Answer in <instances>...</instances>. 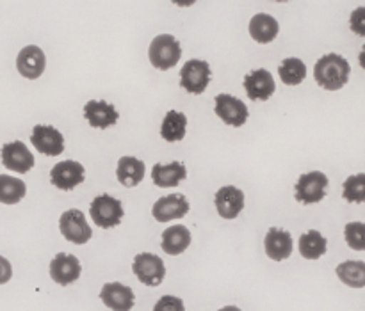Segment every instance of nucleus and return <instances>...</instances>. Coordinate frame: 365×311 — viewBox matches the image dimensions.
Listing matches in <instances>:
<instances>
[{
    "instance_id": "13",
    "label": "nucleus",
    "mask_w": 365,
    "mask_h": 311,
    "mask_svg": "<svg viewBox=\"0 0 365 311\" xmlns=\"http://www.w3.org/2000/svg\"><path fill=\"white\" fill-rule=\"evenodd\" d=\"M189 212V201L185 199L184 194H171L163 196L155 201L152 209L153 219L159 223H170V221L182 219L187 216Z\"/></svg>"
},
{
    "instance_id": "20",
    "label": "nucleus",
    "mask_w": 365,
    "mask_h": 311,
    "mask_svg": "<svg viewBox=\"0 0 365 311\" xmlns=\"http://www.w3.org/2000/svg\"><path fill=\"white\" fill-rule=\"evenodd\" d=\"M187 176V169L182 162H171V164H155L152 169V180L157 187L168 189L177 187L184 178Z\"/></svg>"
},
{
    "instance_id": "18",
    "label": "nucleus",
    "mask_w": 365,
    "mask_h": 311,
    "mask_svg": "<svg viewBox=\"0 0 365 311\" xmlns=\"http://www.w3.org/2000/svg\"><path fill=\"white\" fill-rule=\"evenodd\" d=\"M84 117L93 128H109L116 123L120 114L106 100H89L84 105Z\"/></svg>"
},
{
    "instance_id": "12",
    "label": "nucleus",
    "mask_w": 365,
    "mask_h": 311,
    "mask_svg": "<svg viewBox=\"0 0 365 311\" xmlns=\"http://www.w3.org/2000/svg\"><path fill=\"white\" fill-rule=\"evenodd\" d=\"M82 267L77 256L68 255V253H59L56 258L50 262V278L61 287L75 283L81 278Z\"/></svg>"
},
{
    "instance_id": "11",
    "label": "nucleus",
    "mask_w": 365,
    "mask_h": 311,
    "mask_svg": "<svg viewBox=\"0 0 365 311\" xmlns=\"http://www.w3.org/2000/svg\"><path fill=\"white\" fill-rule=\"evenodd\" d=\"M31 142L39 153L46 157H57L64 152L63 134L50 125H36L32 128Z\"/></svg>"
},
{
    "instance_id": "21",
    "label": "nucleus",
    "mask_w": 365,
    "mask_h": 311,
    "mask_svg": "<svg viewBox=\"0 0 365 311\" xmlns=\"http://www.w3.org/2000/svg\"><path fill=\"white\" fill-rule=\"evenodd\" d=\"M278 32H280V25L271 14L259 13L250 21V36L260 45H267V43L274 41Z\"/></svg>"
},
{
    "instance_id": "30",
    "label": "nucleus",
    "mask_w": 365,
    "mask_h": 311,
    "mask_svg": "<svg viewBox=\"0 0 365 311\" xmlns=\"http://www.w3.org/2000/svg\"><path fill=\"white\" fill-rule=\"evenodd\" d=\"M344 238L348 246L355 251L365 249V226L364 223H349L344 228Z\"/></svg>"
},
{
    "instance_id": "32",
    "label": "nucleus",
    "mask_w": 365,
    "mask_h": 311,
    "mask_svg": "<svg viewBox=\"0 0 365 311\" xmlns=\"http://www.w3.org/2000/svg\"><path fill=\"white\" fill-rule=\"evenodd\" d=\"M351 28L353 32H356L359 36H365V13L364 7L353 11L351 14Z\"/></svg>"
},
{
    "instance_id": "31",
    "label": "nucleus",
    "mask_w": 365,
    "mask_h": 311,
    "mask_svg": "<svg viewBox=\"0 0 365 311\" xmlns=\"http://www.w3.org/2000/svg\"><path fill=\"white\" fill-rule=\"evenodd\" d=\"M153 311H185L184 301L175 295H163L153 306Z\"/></svg>"
},
{
    "instance_id": "25",
    "label": "nucleus",
    "mask_w": 365,
    "mask_h": 311,
    "mask_svg": "<svg viewBox=\"0 0 365 311\" xmlns=\"http://www.w3.org/2000/svg\"><path fill=\"white\" fill-rule=\"evenodd\" d=\"M328 242L317 230H310L299 237V255L305 260H319L327 253Z\"/></svg>"
},
{
    "instance_id": "24",
    "label": "nucleus",
    "mask_w": 365,
    "mask_h": 311,
    "mask_svg": "<svg viewBox=\"0 0 365 311\" xmlns=\"http://www.w3.org/2000/svg\"><path fill=\"white\" fill-rule=\"evenodd\" d=\"M187 130V117L178 110H170L164 116L163 125H160V137L168 142H178L185 137Z\"/></svg>"
},
{
    "instance_id": "34",
    "label": "nucleus",
    "mask_w": 365,
    "mask_h": 311,
    "mask_svg": "<svg viewBox=\"0 0 365 311\" xmlns=\"http://www.w3.org/2000/svg\"><path fill=\"white\" fill-rule=\"evenodd\" d=\"M220 311H241L237 308V306H225V308H221Z\"/></svg>"
},
{
    "instance_id": "19",
    "label": "nucleus",
    "mask_w": 365,
    "mask_h": 311,
    "mask_svg": "<svg viewBox=\"0 0 365 311\" xmlns=\"http://www.w3.org/2000/svg\"><path fill=\"white\" fill-rule=\"evenodd\" d=\"M266 255L274 262H284L292 255V237L287 230L282 228H269L264 238Z\"/></svg>"
},
{
    "instance_id": "9",
    "label": "nucleus",
    "mask_w": 365,
    "mask_h": 311,
    "mask_svg": "<svg viewBox=\"0 0 365 311\" xmlns=\"http://www.w3.org/2000/svg\"><path fill=\"white\" fill-rule=\"evenodd\" d=\"M84 166L81 162H75V160H63V162L56 164L50 171V181L59 191H73L77 185L84 181Z\"/></svg>"
},
{
    "instance_id": "26",
    "label": "nucleus",
    "mask_w": 365,
    "mask_h": 311,
    "mask_svg": "<svg viewBox=\"0 0 365 311\" xmlns=\"http://www.w3.org/2000/svg\"><path fill=\"white\" fill-rule=\"evenodd\" d=\"M27 194V187L18 178L9 174H0V203L4 205H16Z\"/></svg>"
},
{
    "instance_id": "29",
    "label": "nucleus",
    "mask_w": 365,
    "mask_h": 311,
    "mask_svg": "<svg viewBox=\"0 0 365 311\" xmlns=\"http://www.w3.org/2000/svg\"><path fill=\"white\" fill-rule=\"evenodd\" d=\"M342 198L348 203H364L365 201V174L359 173L349 176L344 181Z\"/></svg>"
},
{
    "instance_id": "6",
    "label": "nucleus",
    "mask_w": 365,
    "mask_h": 311,
    "mask_svg": "<svg viewBox=\"0 0 365 311\" xmlns=\"http://www.w3.org/2000/svg\"><path fill=\"white\" fill-rule=\"evenodd\" d=\"M132 270H134L135 278L146 287H159L166 276V265H164L163 258L152 255V253L135 255Z\"/></svg>"
},
{
    "instance_id": "27",
    "label": "nucleus",
    "mask_w": 365,
    "mask_h": 311,
    "mask_svg": "<svg viewBox=\"0 0 365 311\" xmlns=\"http://www.w3.org/2000/svg\"><path fill=\"white\" fill-rule=\"evenodd\" d=\"M337 276L341 278L342 283H346L351 288H364L365 287V263L348 260L342 262L337 267Z\"/></svg>"
},
{
    "instance_id": "16",
    "label": "nucleus",
    "mask_w": 365,
    "mask_h": 311,
    "mask_svg": "<svg viewBox=\"0 0 365 311\" xmlns=\"http://www.w3.org/2000/svg\"><path fill=\"white\" fill-rule=\"evenodd\" d=\"M216 210L223 219H235L245 209V194L234 185H225L216 192Z\"/></svg>"
},
{
    "instance_id": "5",
    "label": "nucleus",
    "mask_w": 365,
    "mask_h": 311,
    "mask_svg": "<svg viewBox=\"0 0 365 311\" xmlns=\"http://www.w3.org/2000/svg\"><path fill=\"white\" fill-rule=\"evenodd\" d=\"M61 235L71 244H88L93 237L91 226L86 221V216L77 209L66 210L59 219Z\"/></svg>"
},
{
    "instance_id": "3",
    "label": "nucleus",
    "mask_w": 365,
    "mask_h": 311,
    "mask_svg": "<svg viewBox=\"0 0 365 311\" xmlns=\"http://www.w3.org/2000/svg\"><path fill=\"white\" fill-rule=\"evenodd\" d=\"M89 214H91L93 223L96 226L103 228V230L120 226L121 219L125 216L123 205H121L120 199L113 198L109 194L96 196L91 201V206H89Z\"/></svg>"
},
{
    "instance_id": "15",
    "label": "nucleus",
    "mask_w": 365,
    "mask_h": 311,
    "mask_svg": "<svg viewBox=\"0 0 365 311\" xmlns=\"http://www.w3.org/2000/svg\"><path fill=\"white\" fill-rule=\"evenodd\" d=\"M46 66V57L43 50L36 45H29L20 50L16 57V68L21 77L29 80H36L43 75Z\"/></svg>"
},
{
    "instance_id": "4",
    "label": "nucleus",
    "mask_w": 365,
    "mask_h": 311,
    "mask_svg": "<svg viewBox=\"0 0 365 311\" xmlns=\"http://www.w3.org/2000/svg\"><path fill=\"white\" fill-rule=\"evenodd\" d=\"M328 176L321 171H310L299 176L296 184V199L303 205H314L321 203L327 198L328 191Z\"/></svg>"
},
{
    "instance_id": "23",
    "label": "nucleus",
    "mask_w": 365,
    "mask_h": 311,
    "mask_svg": "<svg viewBox=\"0 0 365 311\" xmlns=\"http://www.w3.org/2000/svg\"><path fill=\"white\" fill-rule=\"evenodd\" d=\"M116 178L125 187H135L145 178V162L135 157H121L118 160Z\"/></svg>"
},
{
    "instance_id": "8",
    "label": "nucleus",
    "mask_w": 365,
    "mask_h": 311,
    "mask_svg": "<svg viewBox=\"0 0 365 311\" xmlns=\"http://www.w3.org/2000/svg\"><path fill=\"white\" fill-rule=\"evenodd\" d=\"M214 112L228 127H242L250 116L246 103L232 95H217Z\"/></svg>"
},
{
    "instance_id": "28",
    "label": "nucleus",
    "mask_w": 365,
    "mask_h": 311,
    "mask_svg": "<svg viewBox=\"0 0 365 311\" xmlns=\"http://www.w3.org/2000/svg\"><path fill=\"white\" fill-rule=\"evenodd\" d=\"M278 73L284 84L287 85H298L307 78V66L302 59L298 57H289L278 68Z\"/></svg>"
},
{
    "instance_id": "14",
    "label": "nucleus",
    "mask_w": 365,
    "mask_h": 311,
    "mask_svg": "<svg viewBox=\"0 0 365 311\" xmlns=\"http://www.w3.org/2000/svg\"><path fill=\"white\" fill-rule=\"evenodd\" d=\"M100 301L113 311H130L135 305V295L130 287L121 283H106L100 290Z\"/></svg>"
},
{
    "instance_id": "7",
    "label": "nucleus",
    "mask_w": 365,
    "mask_h": 311,
    "mask_svg": "<svg viewBox=\"0 0 365 311\" xmlns=\"http://www.w3.org/2000/svg\"><path fill=\"white\" fill-rule=\"evenodd\" d=\"M212 71L207 60L191 59L180 70V85L191 95H202L210 84Z\"/></svg>"
},
{
    "instance_id": "22",
    "label": "nucleus",
    "mask_w": 365,
    "mask_h": 311,
    "mask_svg": "<svg viewBox=\"0 0 365 311\" xmlns=\"http://www.w3.org/2000/svg\"><path fill=\"white\" fill-rule=\"evenodd\" d=\"M189 246H191V231L185 226L177 224V226H171L168 230H164L163 242H160V248H163L164 253H168L171 256H177L182 255Z\"/></svg>"
},
{
    "instance_id": "17",
    "label": "nucleus",
    "mask_w": 365,
    "mask_h": 311,
    "mask_svg": "<svg viewBox=\"0 0 365 311\" xmlns=\"http://www.w3.org/2000/svg\"><path fill=\"white\" fill-rule=\"evenodd\" d=\"M245 89L248 93V98L252 100H260V102H266L277 91V85H274L273 75L267 70H253L252 73H248L245 77Z\"/></svg>"
},
{
    "instance_id": "1",
    "label": "nucleus",
    "mask_w": 365,
    "mask_h": 311,
    "mask_svg": "<svg viewBox=\"0 0 365 311\" xmlns=\"http://www.w3.org/2000/svg\"><path fill=\"white\" fill-rule=\"evenodd\" d=\"M349 73H351V66L339 53L323 56L314 68L317 84L328 91H339V89L344 88L349 80Z\"/></svg>"
},
{
    "instance_id": "33",
    "label": "nucleus",
    "mask_w": 365,
    "mask_h": 311,
    "mask_svg": "<svg viewBox=\"0 0 365 311\" xmlns=\"http://www.w3.org/2000/svg\"><path fill=\"white\" fill-rule=\"evenodd\" d=\"M11 278H13V267H11L9 260L0 256V285H6Z\"/></svg>"
},
{
    "instance_id": "2",
    "label": "nucleus",
    "mask_w": 365,
    "mask_h": 311,
    "mask_svg": "<svg viewBox=\"0 0 365 311\" xmlns=\"http://www.w3.org/2000/svg\"><path fill=\"white\" fill-rule=\"evenodd\" d=\"M148 57L152 66L157 70H171L173 66H177L182 57L180 43L171 34L157 36L150 43Z\"/></svg>"
},
{
    "instance_id": "10",
    "label": "nucleus",
    "mask_w": 365,
    "mask_h": 311,
    "mask_svg": "<svg viewBox=\"0 0 365 311\" xmlns=\"http://www.w3.org/2000/svg\"><path fill=\"white\" fill-rule=\"evenodd\" d=\"M0 157H2L4 167L14 173L25 174L34 167V155L21 141L6 142L0 149Z\"/></svg>"
}]
</instances>
